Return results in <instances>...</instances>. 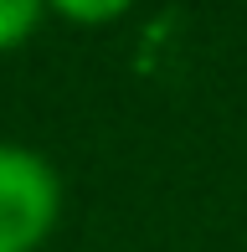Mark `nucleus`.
<instances>
[{"mask_svg":"<svg viewBox=\"0 0 247 252\" xmlns=\"http://www.w3.org/2000/svg\"><path fill=\"white\" fill-rule=\"evenodd\" d=\"M52 10H62L67 21H83V26H103V21L124 16L134 0H47Z\"/></svg>","mask_w":247,"mask_h":252,"instance_id":"3","label":"nucleus"},{"mask_svg":"<svg viewBox=\"0 0 247 252\" xmlns=\"http://www.w3.org/2000/svg\"><path fill=\"white\" fill-rule=\"evenodd\" d=\"M47 0H0V52L21 47V41L36 31V16Z\"/></svg>","mask_w":247,"mask_h":252,"instance_id":"2","label":"nucleus"},{"mask_svg":"<svg viewBox=\"0 0 247 252\" xmlns=\"http://www.w3.org/2000/svg\"><path fill=\"white\" fill-rule=\"evenodd\" d=\"M62 186L41 155L0 144V252H36L57 226Z\"/></svg>","mask_w":247,"mask_h":252,"instance_id":"1","label":"nucleus"}]
</instances>
